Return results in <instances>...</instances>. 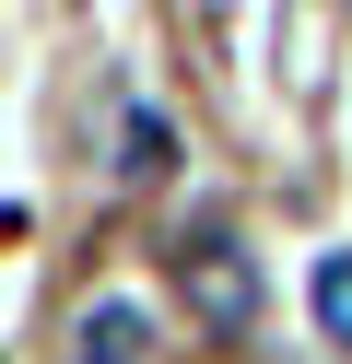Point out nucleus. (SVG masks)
Returning <instances> with one entry per match:
<instances>
[{
	"label": "nucleus",
	"mask_w": 352,
	"mask_h": 364,
	"mask_svg": "<svg viewBox=\"0 0 352 364\" xmlns=\"http://www.w3.org/2000/svg\"><path fill=\"white\" fill-rule=\"evenodd\" d=\"M176 306L200 317L211 341H247L258 329V259L235 235H176Z\"/></svg>",
	"instance_id": "nucleus-1"
},
{
	"label": "nucleus",
	"mask_w": 352,
	"mask_h": 364,
	"mask_svg": "<svg viewBox=\"0 0 352 364\" xmlns=\"http://www.w3.org/2000/svg\"><path fill=\"white\" fill-rule=\"evenodd\" d=\"M82 364H153V317H141L129 294H106V306L82 317Z\"/></svg>",
	"instance_id": "nucleus-2"
},
{
	"label": "nucleus",
	"mask_w": 352,
	"mask_h": 364,
	"mask_svg": "<svg viewBox=\"0 0 352 364\" xmlns=\"http://www.w3.org/2000/svg\"><path fill=\"white\" fill-rule=\"evenodd\" d=\"M164 165H176V129H164V118H153V106H141V118H129V129H117V176H129V188H153V176H164Z\"/></svg>",
	"instance_id": "nucleus-3"
},
{
	"label": "nucleus",
	"mask_w": 352,
	"mask_h": 364,
	"mask_svg": "<svg viewBox=\"0 0 352 364\" xmlns=\"http://www.w3.org/2000/svg\"><path fill=\"white\" fill-rule=\"evenodd\" d=\"M317 329L352 353V247H341V259H317Z\"/></svg>",
	"instance_id": "nucleus-4"
}]
</instances>
